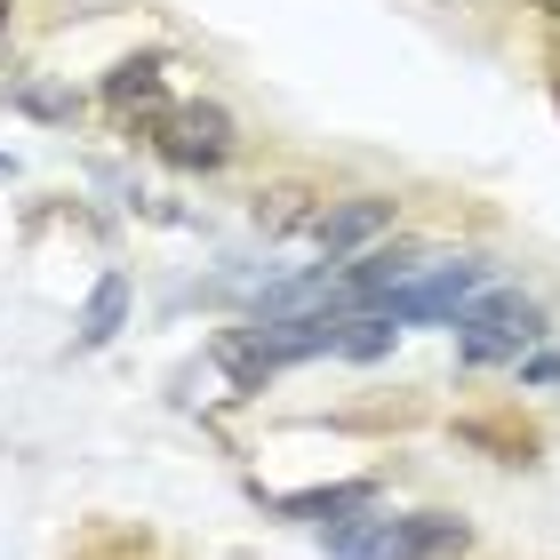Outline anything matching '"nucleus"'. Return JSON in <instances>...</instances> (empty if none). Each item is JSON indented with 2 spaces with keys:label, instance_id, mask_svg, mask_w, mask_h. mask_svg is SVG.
Instances as JSON below:
<instances>
[{
  "label": "nucleus",
  "instance_id": "f257e3e1",
  "mask_svg": "<svg viewBox=\"0 0 560 560\" xmlns=\"http://www.w3.org/2000/svg\"><path fill=\"white\" fill-rule=\"evenodd\" d=\"M537 345H545V304L521 289H489L456 320V361L465 369H521Z\"/></svg>",
  "mask_w": 560,
  "mask_h": 560
},
{
  "label": "nucleus",
  "instance_id": "f03ea898",
  "mask_svg": "<svg viewBox=\"0 0 560 560\" xmlns=\"http://www.w3.org/2000/svg\"><path fill=\"white\" fill-rule=\"evenodd\" d=\"M497 289V257H441L432 272H417L400 296H385L376 313L393 328H424V320H465V304H480Z\"/></svg>",
  "mask_w": 560,
  "mask_h": 560
},
{
  "label": "nucleus",
  "instance_id": "7ed1b4c3",
  "mask_svg": "<svg viewBox=\"0 0 560 560\" xmlns=\"http://www.w3.org/2000/svg\"><path fill=\"white\" fill-rule=\"evenodd\" d=\"M144 137H152V152H161L168 168H200L209 176V168H224L241 152V120L224 113L217 96H192V105H168Z\"/></svg>",
  "mask_w": 560,
  "mask_h": 560
},
{
  "label": "nucleus",
  "instance_id": "20e7f679",
  "mask_svg": "<svg viewBox=\"0 0 560 560\" xmlns=\"http://www.w3.org/2000/svg\"><path fill=\"white\" fill-rule=\"evenodd\" d=\"M393 224H400V200L393 192H345V200H328V209L313 217V241H320L328 265H352V257H369Z\"/></svg>",
  "mask_w": 560,
  "mask_h": 560
},
{
  "label": "nucleus",
  "instance_id": "39448f33",
  "mask_svg": "<svg viewBox=\"0 0 560 560\" xmlns=\"http://www.w3.org/2000/svg\"><path fill=\"white\" fill-rule=\"evenodd\" d=\"M105 105L120 120H137V129H152V120L168 113V57L161 48H137V57H120L105 72Z\"/></svg>",
  "mask_w": 560,
  "mask_h": 560
},
{
  "label": "nucleus",
  "instance_id": "423d86ee",
  "mask_svg": "<svg viewBox=\"0 0 560 560\" xmlns=\"http://www.w3.org/2000/svg\"><path fill=\"white\" fill-rule=\"evenodd\" d=\"M369 504H385V489H376V480H320V489L265 497V513L304 521V528H337V521H352V513H369Z\"/></svg>",
  "mask_w": 560,
  "mask_h": 560
},
{
  "label": "nucleus",
  "instance_id": "0eeeda50",
  "mask_svg": "<svg viewBox=\"0 0 560 560\" xmlns=\"http://www.w3.org/2000/svg\"><path fill=\"white\" fill-rule=\"evenodd\" d=\"M472 552V521L465 513H400L385 560H465Z\"/></svg>",
  "mask_w": 560,
  "mask_h": 560
},
{
  "label": "nucleus",
  "instance_id": "6e6552de",
  "mask_svg": "<svg viewBox=\"0 0 560 560\" xmlns=\"http://www.w3.org/2000/svg\"><path fill=\"white\" fill-rule=\"evenodd\" d=\"M328 209V192L320 185H304V176H280V185H265L257 192V209H248V217H257V233L265 241H289V233H313V217Z\"/></svg>",
  "mask_w": 560,
  "mask_h": 560
},
{
  "label": "nucleus",
  "instance_id": "1a4fd4ad",
  "mask_svg": "<svg viewBox=\"0 0 560 560\" xmlns=\"http://www.w3.org/2000/svg\"><path fill=\"white\" fill-rule=\"evenodd\" d=\"M129 272H96V289L81 304V320H72V352H105L120 328H129Z\"/></svg>",
  "mask_w": 560,
  "mask_h": 560
},
{
  "label": "nucleus",
  "instance_id": "9d476101",
  "mask_svg": "<svg viewBox=\"0 0 560 560\" xmlns=\"http://www.w3.org/2000/svg\"><path fill=\"white\" fill-rule=\"evenodd\" d=\"M0 105L24 113V120H48V129H72V120H81V96L40 81V72H9V81H0Z\"/></svg>",
  "mask_w": 560,
  "mask_h": 560
},
{
  "label": "nucleus",
  "instance_id": "9b49d317",
  "mask_svg": "<svg viewBox=\"0 0 560 560\" xmlns=\"http://www.w3.org/2000/svg\"><path fill=\"white\" fill-rule=\"evenodd\" d=\"M456 441L497 456V465H537V432L513 424V417H456Z\"/></svg>",
  "mask_w": 560,
  "mask_h": 560
},
{
  "label": "nucleus",
  "instance_id": "f8f14e48",
  "mask_svg": "<svg viewBox=\"0 0 560 560\" xmlns=\"http://www.w3.org/2000/svg\"><path fill=\"white\" fill-rule=\"evenodd\" d=\"M393 528H400V513L369 504V513H352V521H337V528H328V560H385Z\"/></svg>",
  "mask_w": 560,
  "mask_h": 560
},
{
  "label": "nucleus",
  "instance_id": "ddd939ff",
  "mask_svg": "<svg viewBox=\"0 0 560 560\" xmlns=\"http://www.w3.org/2000/svg\"><path fill=\"white\" fill-rule=\"evenodd\" d=\"M393 345H400V328H393L385 313H345V337H337L345 361H385Z\"/></svg>",
  "mask_w": 560,
  "mask_h": 560
},
{
  "label": "nucleus",
  "instance_id": "4468645a",
  "mask_svg": "<svg viewBox=\"0 0 560 560\" xmlns=\"http://www.w3.org/2000/svg\"><path fill=\"white\" fill-rule=\"evenodd\" d=\"M521 393H560V345H537L521 361Z\"/></svg>",
  "mask_w": 560,
  "mask_h": 560
},
{
  "label": "nucleus",
  "instance_id": "2eb2a0df",
  "mask_svg": "<svg viewBox=\"0 0 560 560\" xmlns=\"http://www.w3.org/2000/svg\"><path fill=\"white\" fill-rule=\"evenodd\" d=\"M9 16H16V0H0V33H9Z\"/></svg>",
  "mask_w": 560,
  "mask_h": 560
},
{
  "label": "nucleus",
  "instance_id": "dca6fc26",
  "mask_svg": "<svg viewBox=\"0 0 560 560\" xmlns=\"http://www.w3.org/2000/svg\"><path fill=\"white\" fill-rule=\"evenodd\" d=\"M9 176H16V161H9V152H0V185H9Z\"/></svg>",
  "mask_w": 560,
  "mask_h": 560
}]
</instances>
